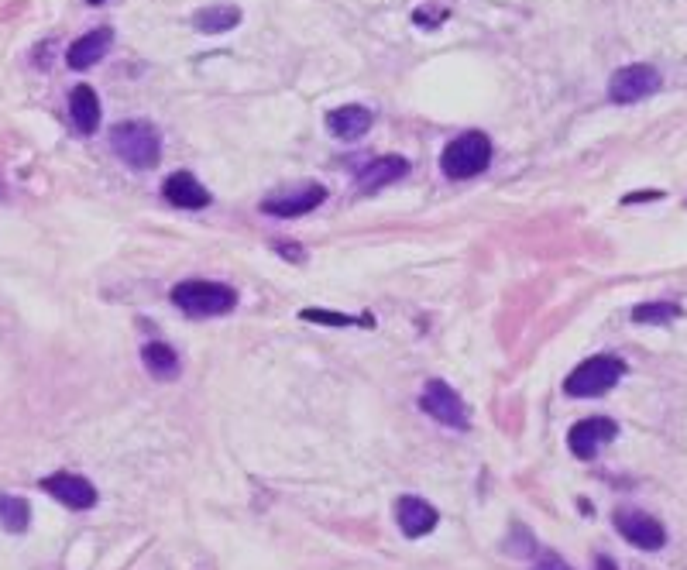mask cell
Masks as SVG:
<instances>
[{"instance_id": "cell-10", "label": "cell", "mask_w": 687, "mask_h": 570, "mask_svg": "<svg viewBox=\"0 0 687 570\" xmlns=\"http://www.w3.org/2000/svg\"><path fill=\"white\" fill-rule=\"evenodd\" d=\"M42 488L55 498V502L69 505V509H76V512L93 509V505H97V488H93L83 474L59 471V474H52V478H45Z\"/></svg>"}, {"instance_id": "cell-21", "label": "cell", "mask_w": 687, "mask_h": 570, "mask_svg": "<svg viewBox=\"0 0 687 570\" xmlns=\"http://www.w3.org/2000/svg\"><path fill=\"white\" fill-rule=\"evenodd\" d=\"M299 316H303L306 323H323V327H354V323H375L371 316H368V320H354V316H344V313H334V310H313V306H310V310H303Z\"/></svg>"}, {"instance_id": "cell-14", "label": "cell", "mask_w": 687, "mask_h": 570, "mask_svg": "<svg viewBox=\"0 0 687 570\" xmlns=\"http://www.w3.org/2000/svg\"><path fill=\"white\" fill-rule=\"evenodd\" d=\"M371 124H375V117H371V110L361 107V104H344V107H337L327 114V131L341 141L365 138V134L371 131Z\"/></svg>"}, {"instance_id": "cell-19", "label": "cell", "mask_w": 687, "mask_h": 570, "mask_svg": "<svg viewBox=\"0 0 687 570\" xmlns=\"http://www.w3.org/2000/svg\"><path fill=\"white\" fill-rule=\"evenodd\" d=\"M28 522H31V509L25 498L0 495V529H7V533H25Z\"/></svg>"}, {"instance_id": "cell-26", "label": "cell", "mask_w": 687, "mask_h": 570, "mask_svg": "<svg viewBox=\"0 0 687 570\" xmlns=\"http://www.w3.org/2000/svg\"><path fill=\"white\" fill-rule=\"evenodd\" d=\"M86 4H104V0H86Z\"/></svg>"}, {"instance_id": "cell-2", "label": "cell", "mask_w": 687, "mask_h": 570, "mask_svg": "<svg viewBox=\"0 0 687 570\" xmlns=\"http://www.w3.org/2000/svg\"><path fill=\"white\" fill-rule=\"evenodd\" d=\"M169 299L186 316H196V320H200V316H224V313H231L234 306H238V292H234L231 285L203 282V279L179 282L176 289H172Z\"/></svg>"}, {"instance_id": "cell-8", "label": "cell", "mask_w": 687, "mask_h": 570, "mask_svg": "<svg viewBox=\"0 0 687 570\" xmlns=\"http://www.w3.org/2000/svg\"><path fill=\"white\" fill-rule=\"evenodd\" d=\"M323 200H327V186H320V182H306V186L292 189V193L289 189L286 193H272L262 203V210L268 213V217L292 220V217H303V213L317 210Z\"/></svg>"}, {"instance_id": "cell-22", "label": "cell", "mask_w": 687, "mask_h": 570, "mask_svg": "<svg viewBox=\"0 0 687 570\" xmlns=\"http://www.w3.org/2000/svg\"><path fill=\"white\" fill-rule=\"evenodd\" d=\"M643 200H663V189H646V193H629L626 200V207H633V203H643Z\"/></svg>"}, {"instance_id": "cell-5", "label": "cell", "mask_w": 687, "mask_h": 570, "mask_svg": "<svg viewBox=\"0 0 687 570\" xmlns=\"http://www.w3.org/2000/svg\"><path fill=\"white\" fill-rule=\"evenodd\" d=\"M663 86V76L657 66H646V62H633V66H622L619 73L608 79V97L615 104H636V100L653 97Z\"/></svg>"}, {"instance_id": "cell-1", "label": "cell", "mask_w": 687, "mask_h": 570, "mask_svg": "<svg viewBox=\"0 0 687 570\" xmlns=\"http://www.w3.org/2000/svg\"><path fill=\"white\" fill-rule=\"evenodd\" d=\"M110 148H114V155L121 158L128 169L148 172V169H155L162 158V134L148 121H124L110 131Z\"/></svg>"}, {"instance_id": "cell-24", "label": "cell", "mask_w": 687, "mask_h": 570, "mask_svg": "<svg viewBox=\"0 0 687 570\" xmlns=\"http://www.w3.org/2000/svg\"><path fill=\"white\" fill-rule=\"evenodd\" d=\"M275 248H279L282 255H303V251H299L296 244H275Z\"/></svg>"}, {"instance_id": "cell-17", "label": "cell", "mask_w": 687, "mask_h": 570, "mask_svg": "<svg viewBox=\"0 0 687 570\" xmlns=\"http://www.w3.org/2000/svg\"><path fill=\"white\" fill-rule=\"evenodd\" d=\"M241 25V7L234 4H213V7H200L193 14V28L207 31V35H224V31Z\"/></svg>"}, {"instance_id": "cell-3", "label": "cell", "mask_w": 687, "mask_h": 570, "mask_svg": "<svg viewBox=\"0 0 687 570\" xmlns=\"http://www.w3.org/2000/svg\"><path fill=\"white\" fill-rule=\"evenodd\" d=\"M492 165V141L481 131H464L440 155V169L447 179H475Z\"/></svg>"}, {"instance_id": "cell-23", "label": "cell", "mask_w": 687, "mask_h": 570, "mask_svg": "<svg viewBox=\"0 0 687 570\" xmlns=\"http://www.w3.org/2000/svg\"><path fill=\"white\" fill-rule=\"evenodd\" d=\"M533 570H571V567H567L564 560H557V557H547V560H540Z\"/></svg>"}, {"instance_id": "cell-6", "label": "cell", "mask_w": 687, "mask_h": 570, "mask_svg": "<svg viewBox=\"0 0 687 570\" xmlns=\"http://www.w3.org/2000/svg\"><path fill=\"white\" fill-rule=\"evenodd\" d=\"M420 406L426 409V416H433L440 426H450V430H468V406H464V399L450 389L447 382H440V378H433V382H426V389L420 395Z\"/></svg>"}, {"instance_id": "cell-11", "label": "cell", "mask_w": 687, "mask_h": 570, "mask_svg": "<svg viewBox=\"0 0 687 570\" xmlns=\"http://www.w3.org/2000/svg\"><path fill=\"white\" fill-rule=\"evenodd\" d=\"M396 522H399V529L409 536V540H420V536H426V533H433V529H437L440 516H437V509L426 502V498L402 495L399 502H396Z\"/></svg>"}, {"instance_id": "cell-9", "label": "cell", "mask_w": 687, "mask_h": 570, "mask_svg": "<svg viewBox=\"0 0 687 570\" xmlns=\"http://www.w3.org/2000/svg\"><path fill=\"white\" fill-rule=\"evenodd\" d=\"M615 437H619V423H612V419H605V416H595V419H581L578 426H571L567 443H571L574 457L591 461V457H595L605 443H612Z\"/></svg>"}, {"instance_id": "cell-25", "label": "cell", "mask_w": 687, "mask_h": 570, "mask_svg": "<svg viewBox=\"0 0 687 570\" xmlns=\"http://www.w3.org/2000/svg\"><path fill=\"white\" fill-rule=\"evenodd\" d=\"M598 570H615V567H612V560H608V557H598Z\"/></svg>"}, {"instance_id": "cell-12", "label": "cell", "mask_w": 687, "mask_h": 570, "mask_svg": "<svg viewBox=\"0 0 687 570\" xmlns=\"http://www.w3.org/2000/svg\"><path fill=\"white\" fill-rule=\"evenodd\" d=\"M162 196L172 203V207H183V210H203L210 207V189L203 186L193 172H176V176L165 179Z\"/></svg>"}, {"instance_id": "cell-13", "label": "cell", "mask_w": 687, "mask_h": 570, "mask_svg": "<svg viewBox=\"0 0 687 570\" xmlns=\"http://www.w3.org/2000/svg\"><path fill=\"white\" fill-rule=\"evenodd\" d=\"M402 176H409V158L402 155H382L358 172V193H378V189L392 186Z\"/></svg>"}, {"instance_id": "cell-7", "label": "cell", "mask_w": 687, "mask_h": 570, "mask_svg": "<svg viewBox=\"0 0 687 570\" xmlns=\"http://www.w3.org/2000/svg\"><path fill=\"white\" fill-rule=\"evenodd\" d=\"M615 529L622 533V540L633 543L636 550H663L667 546V529L660 526L653 516H646V512H636V509H622L615 512Z\"/></svg>"}, {"instance_id": "cell-15", "label": "cell", "mask_w": 687, "mask_h": 570, "mask_svg": "<svg viewBox=\"0 0 687 570\" xmlns=\"http://www.w3.org/2000/svg\"><path fill=\"white\" fill-rule=\"evenodd\" d=\"M110 45H114V31H110V28L86 31L83 38H76V42L69 45V52H66L69 69H90V66H97V62L110 52Z\"/></svg>"}, {"instance_id": "cell-16", "label": "cell", "mask_w": 687, "mask_h": 570, "mask_svg": "<svg viewBox=\"0 0 687 570\" xmlns=\"http://www.w3.org/2000/svg\"><path fill=\"white\" fill-rule=\"evenodd\" d=\"M69 114H73V128L80 131V134H93L100 128V97H97V90L93 86H73L69 90Z\"/></svg>"}, {"instance_id": "cell-18", "label": "cell", "mask_w": 687, "mask_h": 570, "mask_svg": "<svg viewBox=\"0 0 687 570\" xmlns=\"http://www.w3.org/2000/svg\"><path fill=\"white\" fill-rule=\"evenodd\" d=\"M141 361H145L148 375L159 378V382L179 378V354L169 344H162V340H152V344L141 347Z\"/></svg>"}, {"instance_id": "cell-4", "label": "cell", "mask_w": 687, "mask_h": 570, "mask_svg": "<svg viewBox=\"0 0 687 570\" xmlns=\"http://www.w3.org/2000/svg\"><path fill=\"white\" fill-rule=\"evenodd\" d=\"M622 375H626V364L619 358H612V354H598V358L581 361L578 368L567 375L564 395H571V399H595V395L612 392Z\"/></svg>"}, {"instance_id": "cell-20", "label": "cell", "mask_w": 687, "mask_h": 570, "mask_svg": "<svg viewBox=\"0 0 687 570\" xmlns=\"http://www.w3.org/2000/svg\"><path fill=\"white\" fill-rule=\"evenodd\" d=\"M681 316L674 303H643L633 310V323H670Z\"/></svg>"}, {"instance_id": "cell-27", "label": "cell", "mask_w": 687, "mask_h": 570, "mask_svg": "<svg viewBox=\"0 0 687 570\" xmlns=\"http://www.w3.org/2000/svg\"><path fill=\"white\" fill-rule=\"evenodd\" d=\"M0 200H4V182H0Z\"/></svg>"}]
</instances>
